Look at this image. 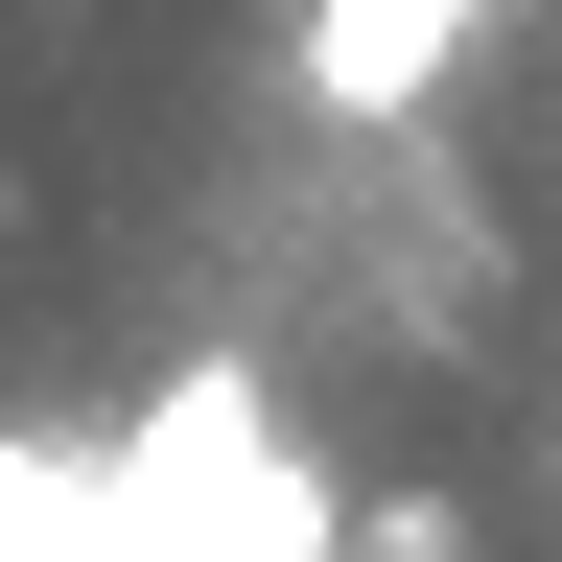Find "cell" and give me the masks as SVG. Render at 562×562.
Listing matches in <instances>:
<instances>
[{
  "label": "cell",
  "mask_w": 562,
  "mask_h": 562,
  "mask_svg": "<svg viewBox=\"0 0 562 562\" xmlns=\"http://www.w3.org/2000/svg\"><path fill=\"white\" fill-rule=\"evenodd\" d=\"M94 516H117V562H328V469L258 375H165L94 446Z\"/></svg>",
  "instance_id": "6da1fadb"
},
{
  "label": "cell",
  "mask_w": 562,
  "mask_h": 562,
  "mask_svg": "<svg viewBox=\"0 0 562 562\" xmlns=\"http://www.w3.org/2000/svg\"><path fill=\"white\" fill-rule=\"evenodd\" d=\"M492 24H516V0H305V117H351V140H375V117H422V94H446Z\"/></svg>",
  "instance_id": "7a4b0ae2"
},
{
  "label": "cell",
  "mask_w": 562,
  "mask_h": 562,
  "mask_svg": "<svg viewBox=\"0 0 562 562\" xmlns=\"http://www.w3.org/2000/svg\"><path fill=\"white\" fill-rule=\"evenodd\" d=\"M0 562H117V516H94L70 446H0Z\"/></svg>",
  "instance_id": "3957f363"
}]
</instances>
